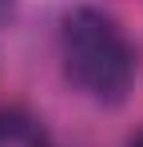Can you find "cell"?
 I'll list each match as a JSON object with an SVG mask.
<instances>
[{
  "instance_id": "cell-3",
  "label": "cell",
  "mask_w": 143,
  "mask_h": 147,
  "mask_svg": "<svg viewBox=\"0 0 143 147\" xmlns=\"http://www.w3.org/2000/svg\"><path fill=\"white\" fill-rule=\"evenodd\" d=\"M12 12H16V0H0V28L12 20Z\"/></svg>"
},
{
  "instance_id": "cell-4",
  "label": "cell",
  "mask_w": 143,
  "mask_h": 147,
  "mask_svg": "<svg viewBox=\"0 0 143 147\" xmlns=\"http://www.w3.org/2000/svg\"><path fill=\"white\" fill-rule=\"evenodd\" d=\"M131 147H143V135H139V139H135V143H131Z\"/></svg>"
},
{
  "instance_id": "cell-2",
  "label": "cell",
  "mask_w": 143,
  "mask_h": 147,
  "mask_svg": "<svg viewBox=\"0 0 143 147\" xmlns=\"http://www.w3.org/2000/svg\"><path fill=\"white\" fill-rule=\"evenodd\" d=\"M0 147H52V135L32 115L8 111V115H0Z\"/></svg>"
},
{
  "instance_id": "cell-1",
  "label": "cell",
  "mask_w": 143,
  "mask_h": 147,
  "mask_svg": "<svg viewBox=\"0 0 143 147\" xmlns=\"http://www.w3.org/2000/svg\"><path fill=\"white\" fill-rule=\"evenodd\" d=\"M60 60L64 76L95 103H123L139 72L135 44L127 40L115 16L99 8H76L64 16Z\"/></svg>"
}]
</instances>
